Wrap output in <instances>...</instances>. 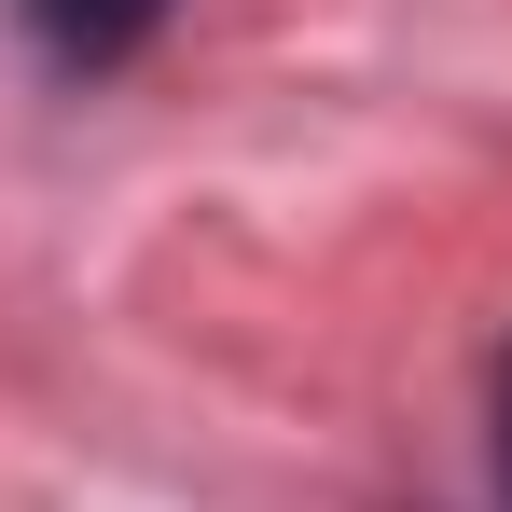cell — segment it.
<instances>
[{
    "mask_svg": "<svg viewBox=\"0 0 512 512\" xmlns=\"http://www.w3.org/2000/svg\"><path fill=\"white\" fill-rule=\"evenodd\" d=\"M28 14V42L56 56V70H125L153 28H167V0H14Z\"/></svg>",
    "mask_w": 512,
    "mask_h": 512,
    "instance_id": "6da1fadb",
    "label": "cell"
},
{
    "mask_svg": "<svg viewBox=\"0 0 512 512\" xmlns=\"http://www.w3.org/2000/svg\"><path fill=\"white\" fill-rule=\"evenodd\" d=\"M499 499H512V360H499Z\"/></svg>",
    "mask_w": 512,
    "mask_h": 512,
    "instance_id": "7a4b0ae2",
    "label": "cell"
}]
</instances>
